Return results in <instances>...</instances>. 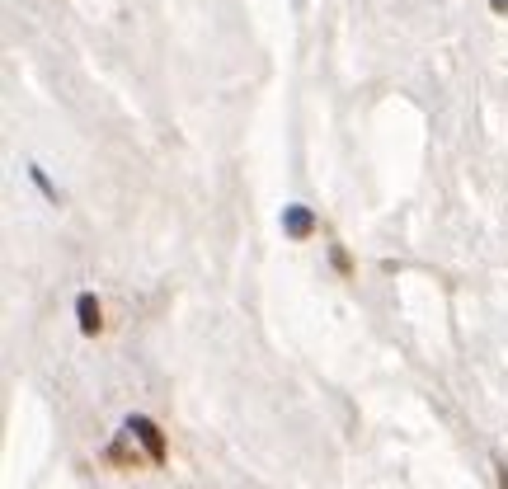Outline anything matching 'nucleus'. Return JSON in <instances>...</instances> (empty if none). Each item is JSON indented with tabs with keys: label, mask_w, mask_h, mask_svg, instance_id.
I'll return each mask as SVG.
<instances>
[{
	"label": "nucleus",
	"mask_w": 508,
	"mask_h": 489,
	"mask_svg": "<svg viewBox=\"0 0 508 489\" xmlns=\"http://www.w3.org/2000/svg\"><path fill=\"white\" fill-rule=\"evenodd\" d=\"M123 428H127V433H132L137 442H142V452L151 457V466H165V457H170V442H165L160 424H151L146 414H132V419H127Z\"/></svg>",
	"instance_id": "f257e3e1"
},
{
	"label": "nucleus",
	"mask_w": 508,
	"mask_h": 489,
	"mask_svg": "<svg viewBox=\"0 0 508 489\" xmlns=\"http://www.w3.org/2000/svg\"><path fill=\"white\" fill-rule=\"evenodd\" d=\"M99 461H104V466H113V471H142L151 457H142V452H137V438L123 428V433H118V438L99 452Z\"/></svg>",
	"instance_id": "f03ea898"
},
{
	"label": "nucleus",
	"mask_w": 508,
	"mask_h": 489,
	"mask_svg": "<svg viewBox=\"0 0 508 489\" xmlns=\"http://www.w3.org/2000/svg\"><path fill=\"white\" fill-rule=\"evenodd\" d=\"M76 320H80V334H85V339H99V330H104V306H99L95 292H80L76 297Z\"/></svg>",
	"instance_id": "7ed1b4c3"
},
{
	"label": "nucleus",
	"mask_w": 508,
	"mask_h": 489,
	"mask_svg": "<svg viewBox=\"0 0 508 489\" xmlns=\"http://www.w3.org/2000/svg\"><path fill=\"white\" fill-rule=\"evenodd\" d=\"M283 231H287V240H311L316 236V212L302 207V203H292L283 212Z\"/></svg>",
	"instance_id": "20e7f679"
},
{
	"label": "nucleus",
	"mask_w": 508,
	"mask_h": 489,
	"mask_svg": "<svg viewBox=\"0 0 508 489\" xmlns=\"http://www.w3.org/2000/svg\"><path fill=\"white\" fill-rule=\"evenodd\" d=\"M29 179H33V184H38V189H43V198H48V203H62V193H57V189H52V184H48V174L38 170V165H29Z\"/></svg>",
	"instance_id": "39448f33"
},
{
	"label": "nucleus",
	"mask_w": 508,
	"mask_h": 489,
	"mask_svg": "<svg viewBox=\"0 0 508 489\" xmlns=\"http://www.w3.org/2000/svg\"><path fill=\"white\" fill-rule=\"evenodd\" d=\"M330 264L344 273V278H353V259H349V250H344V245H330Z\"/></svg>",
	"instance_id": "423d86ee"
},
{
	"label": "nucleus",
	"mask_w": 508,
	"mask_h": 489,
	"mask_svg": "<svg viewBox=\"0 0 508 489\" xmlns=\"http://www.w3.org/2000/svg\"><path fill=\"white\" fill-rule=\"evenodd\" d=\"M490 10L494 15H508V0H490Z\"/></svg>",
	"instance_id": "0eeeda50"
},
{
	"label": "nucleus",
	"mask_w": 508,
	"mask_h": 489,
	"mask_svg": "<svg viewBox=\"0 0 508 489\" xmlns=\"http://www.w3.org/2000/svg\"><path fill=\"white\" fill-rule=\"evenodd\" d=\"M494 471H499V485L508 489V466H504V461H499V466H494Z\"/></svg>",
	"instance_id": "6e6552de"
}]
</instances>
